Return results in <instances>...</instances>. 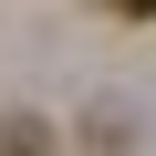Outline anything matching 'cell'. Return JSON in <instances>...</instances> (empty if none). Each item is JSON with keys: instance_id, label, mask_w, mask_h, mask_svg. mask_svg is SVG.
<instances>
[{"instance_id": "obj_1", "label": "cell", "mask_w": 156, "mask_h": 156, "mask_svg": "<svg viewBox=\"0 0 156 156\" xmlns=\"http://www.w3.org/2000/svg\"><path fill=\"white\" fill-rule=\"evenodd\" d=\"M0 156H52V135H42V115H0Z\"/></svg>"}, {"instance_id": "obj_2", "label": "cell", "mask_w": 156, "mask_h": 156, "mask_svg": "<svg viewBox=\"0 0 156 156\" xmlns=\"http://www.w3.org/2000/svg\"><path fill=\"white\" fill-rule=\"evenodd\" d=\"M104 11H115V21H156V0H104Z\"/></svg>"}]
</instances>
